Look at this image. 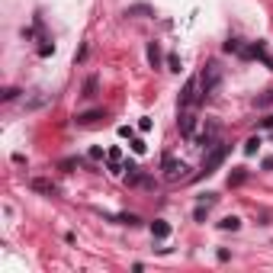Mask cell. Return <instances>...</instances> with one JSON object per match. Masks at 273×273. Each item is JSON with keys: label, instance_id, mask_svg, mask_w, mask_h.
I'll return each instance as SVG.
<instances>
[{"label": "cell", "instance_id": "cell-16", "mask_svg": "<svg viewBox=\"0 0 273 273\" xmlns=\"http://www.w3.org/2000/svg\"><path fill=\"white\" fill-rule=\"evenodd\" d=\"M119 222H122V225H129V228H135V225H141V222H138V216H132V212H125V216H119Z\"/></svg>", "mask_w": 273, "mask_h": 273}, {"label": "cell", "instance_id": "cell-13", "mask_svg": "<svg viewBox=\"0 0 273 273\" xmlns=\"http://www.w3.org/2000/svg\"><path fill=\"white\" fill-rule=\"evenodd\" d=\"M244 180H247V174H244V171H235V174L228 177V186H241Z\"/></svg>", "mask_w": 273, "mask_h": 273}, {"label": "cell", "instance_id": "cell-15", "mask_svg": "<svg viewBox=\"0 0 273 273\" xmlns=\"http://www.w3.org/2000/svg\"><path fill=\"white\" fill-rule=\"evenodd\" d=\"M148 61H151L154 68H158V61H161V52H158V45H154V42L148 45Z\"/></svg>", "mask_w": 273, "mask_h": 273}, {"label": "cell", "instance_id": "cell-4", "mask_svg": "<svg viewBox=\"0 0 273 273\" xmlns=\"http://www.w3.org/2000/svg\"><path fill=\"white\" fill-rule=\"evenodd\" d=\"M161 171H164V180H167V183H177V180H183V177H186V164L177 161V158H164Z\"/></svg>", "mask_w": 273, "mask_h": 273}, {"label": "cell", "instance_id": "cell-10", "mask_svg": "<svg viewBox=\"0 0 273 273\" xmlns=\"http://www.w3.org/2000/svg\"><path fill=\"white\" fill-rule=\"evenodd\" d=\"M219 228H222V232H238V228H241V219H238V216H228V219L219 222Z\"/></svg>", "mask_w": 273, "mask_h": 273}, {"label": "cell", "instance_id": "cell-8", "mask_svg": "<svg viewBox=\"0 0 273 273\" xmlns=\"http://www.w3.org/2000/svg\"><path fill=\"white\" fill-rule=\"evenodd\" d=\"M97 119H106V113H103V110H90V113H80V116H77V122H80V125H90V122H97Z\"/></svg>", "mask_w": 273, "mask_h": 273}, {"label": "cell", "instance_id": "cell-9", "mask_svg": "<svg viewBox=\"0 0 273 273\" xmlns=\"http://www.w3.org/2000/svg\"><path fill=\"white\" fill-rule=\"evenodd\" d=\"M32 190H35V193H49V196H55V193H58V190H55V183H49V180H39V177L32 180Z\"/></svg>", "mask_w": 273, "mask_h": 273}, {"label": "cell", "instance_id": "cell-1", "mask_svg": "<svg viewBox=\"0 0 273 273\" xmlns=\"http://www.w3.org/2000/svg\"><path fill=\"white\" fill-rule=\"evenodd\" d=\"M219 84H222V71H219L216 61H209V65L203 68V74H199V90H203V100L212 97V93L219 90Z\"/></svg>", "mask_w": 273, "mask_h": 273}, {"label": "cell", "instance_id": "cell-7", "mask_svg": "<svg viewBox=\"0 0 273 273\" xmlns=\"http://www.w3.org/2000/svg\"><path fill=\"white\" fill-rule=\"evenodd\" d=\"M151 235H154V238H167V235H171V225L164 222V219H154V222H151Z\"/></svg>", "mask_w": 273, "mask_h": 273}, {"label": "cell", "instance_id": "cell-5", "mask_svg": "<svg viewBox=\"0 0 273 273\" xmlns=\"http://www.w3.org/2000/svg\"><path fill=\"white\" fill-rule=\"evenodd\" d=\"M177 125H180V135L183 138H196V110H193V106H190V110H180Z\"/></svg>", "mask_w": 273, "mask_h": 273}, {"label": "cell", "instance_id": "cell-11", "mask_svg": "<svg viewBox=\"0 0 273 273\" xmlns=\"http://www.w3.org/2000/svg\"><path fill=\"white\" fill-rule=\"evenodd\" d=\"M106 158H110V171H122V167H119V164H122V151H119V148H110Z\"/></svg>", "mask_w": 273, "mask_h": 273}, {"label": "cell", "instance_id": "cell-19", "mask_svg": "<svg viewBox=\"0 0 273 273\" xmlns=\"http://www.w3.org/2000/svg\"><path fill=\"white\" fill-rule=\"evenodd\" d=\"M135 13H151V10L148 7H129L125 10V16H135Z\"/></svg>", "mask_w": 273, "mask_h": 273}, {"label": "cell", "instance_id": "cell-17", "mask_svg": "<svg viewBox=\"0 0 273 273\" xmlns=\"http://www.w3.org/2000/svg\"><path fill=\"white\" fill-rule=\"evenodd\" d=\"M93 90H97V77H90L84 84V97H93Z\"/></svg>", "mask_w": 273, "mask_h": 273}, {"label": "cell", "instance_id": "cell-3", "mask_svg": "<svg viewBox=\"0 0 273 273\" xmlns=\"http://www.w3.org/2000/svg\"><path fill=\"white\" fill-rule=\"evenodd\" d=\"M203 100V90H199V77H190L183 84V93H180V110H190Z\"/></svg>", "mask_w": 273, "mask_h": 273}, {"label": "cell", "instance_id": "cell-22", "mask_svg": "<svg viewBox=\"0 0 273 273\" xmlns=\"http://www.w3.org/2000/svg\"><path fill=\"white\" fill-rule=\"evenodd\" d=\"M138 129H141V132H148V129H151V119H148V116H141V122H138Z\"/></svg>", "mask_w": 273, "mask_h": 273}, {"label": "cell", "instance_id": "cell-23", "mask_svg": "<svg viewBox=\"0 0 273 273\" xmlns=\"http://www.w3.org/2000/svg\"><path fill=\"white\" fill-rule=\"evenodd\" d=\"M260 125H264V129H273V116H267V119L260 122Z\"/></svg>", "mask_w": 273, "mask_h": 273}, {"label": "cell", "instance_id": "cell-20", "mask_svg": "<svg viewBox=\"0 0 273 273\" xmlns=\"http://www.w3.org/2000/svg\"><path fill=\"white\" fill-rule=\"evenodd\" d=\"M16 93H19L16 87H7V90H4V100H7V103H10V100H16Z\"/></svg>", "mask_w": 273, "mask_h": 273}, {"label": "cell", "instance_id": "cell-2", "mask_svg": "<svg viewBox=\"0 0 273 273\" xmlns=\"http://www.w3.org/2000/svg\"><path fill=\"white\" fill-rule=\"evenodd\" d=\"M225 154H228V145H212V151L203 158V177H209V174H216L219 167H222V161H225Z\"/></svg>", "mask_w": 273, "mask_h": 273}, {"label": "cell", "instance_id": "cell-21", "mask_svg": "<svg viewBox=\"0 0 273 273\" xmlns=\"http://www.w3.org/2000/svg\"><path fill=\"white\" fill-rule=\"evenodd\" d=\"M167 65H171V71H180V58L171 55V58H167Z\"/></svg>", "mask_w": 273, "mask_h": 273}, {"label": "cell", "instance_id": "cell-6", "mask_svg": "<svg viewBox=\"0 0 273 273\" xmlns=\"http://www.w3.org/2000/svg\"><path fill=\"white\" fill-rule=\"evenodd\" d=\"M216 138H219V125H216V122H209V129H206V132L199 135L196 141H199V145H206V148H212V145H219Z\"/></svg>", "mask_w": 273, "mask_h": 273}, {"label": "cell", "instance_id": "cell-18", "mask_svg": "<svg viewBox=\"0 0 273 273\" xmlns=\"http://www.w3.org/2000/svg\"><path fill=\"white\" fill-rule=\"evenodd\" d=\"M132 151H135V154H145V141H141V138H132Z\"/></svg>", "mask_w": 273, "mask_h": 273}, {"label": "cell", "instance_id": "cell-14", "mask_svg": "<svg viewBox=\"0 0 273 273\" xmlns=\"http://www.w3.org/2000/svg\"><path fill=\"white\" fill-rule=\"evenodd\" d=\"M257 148H260V138H257V135L244 141V154H257Z\"/></svg>", "mask_w": 273, "mask_h": 273}, {"label": "cell", "instance_id": "cell-12", "mask_svg": "<svg viewBox=\"0 0 273 273\" xmlns=\"http://www.w3.org/2000/svg\"><path fill=\"white\" fill-rule=\"evenodd\" d=\"M222 49L228 52V55H241V42H238V39H228V42L222 45Z\"/></svg>", "mask_w": 273, "mask_h": 273}]
</instances>
